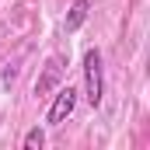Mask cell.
Segmentation results:
<instances>
[{"instance_id":"cell-1","label":"cell","mask_w":150,"mask_h":150,"mask_svg":"<svg viewBox=\"0 0 150 150\" xmlns=\"http://www.w3.org/2000/svg\"><path fill=\"white\" fill-rule=\"evenodd\" d=\"M84 101L91 108L105 101V67H101V49L94 45L84 52Z\"/></svg>"},{"instance_id":"cell-2","label":"cell","mask_w":150,"mask_h":150,"mask_svg":"<svg viewBox=\"0 0 150 150\" xmlns=\"http://www.w3.org/2000/svg\"><path fill=\"white\" fill-rule=\"evenodd\" d=\"M77 108V91L67 84V87H59L56 91V98H52V105H49V112H45V122L49 126H59V122H67Z\"/></svg>"},{"instance_id":"cell-3","label":"cell","mask_w":150,"mask_h":150,"mask_svg":"<svg viewBox=\"0 0 150 150\" xmlns=\"http://www.w3.org/2000/svg\"><path fill=\"white\" fill-rule=\"evenodd\" d=\"M59 77H63V56H52V59H49V67H45V74L38 77V84H35V94H45Z\"/></svg>"},{"instance_id":"cell-4","label":"cell","mask_w":150,"mask_h":150,"mask_svg":"<svg viewBox=\"0 0 150 150\" xmlns=\"http://www.w3.org/2000/svg\"><path fill=\"white\" fill-rule=\"evenodd\" d=\"M87 11H91V4H87V0H74L70 14H67V21H63V32H67V35H74L77 28L87 21Z\"/></svg>"},{"instance_id":"cell-5","label":"cell","mask_w":150,"mask_h":150,"mask_svg":"<svg viewBox=\"0 0 150 150\" xmlns=\"http://www.w3.org/2000/svg\"><path fill=\"white\" fill-rule=\"evenodd\" d=\"M21 143H25V150H42V143H45V133H42L38 126H32V129L25 133V140H21Z\"/></svg>"}]
</instances>
